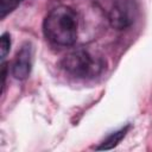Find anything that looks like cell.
Wrapping results in <instances>:
<instances>
[{"label": "cell", "instance_id": "6da1fadb", "mask_svg": "<svg viewBox=\"0 0 152 152\" xmlns=\"http://www.w3.org/2000/svg\"><path fill=\"white\" fill-rule=\"evenodd\" d=\"M43 31L46 39L56 45H72L77 38V15L70 7L58 6L46 15Z\"/></svg>", "mask_w": 152, "mask_h": 152}, {"label": "cell", "instance_id": "7a4b0ae2", "mask_svg": "<svg viewBox=\"0 0 152 152\" xmlns=\"http://www.w3.org/2000/svg\"><path fill=\"white\" fill-rule=\"evenodd\" d=\"M62 64L68 72L78 77H93L97 75L103 66L100 57H95L84 49L75 50L68 53L63 58Z\"/></svg>", "mask_w": 152, "mask_h": 152}, {"label": "cell", "instance_id": "3957f363", "mask_svg": "<svg viewBox=\"0 0 152 152\" xmlns=\"http://www.w3.org/2000/svg\"><path fill=\"white\" fill-rule=\"evenodd\" d=\"M133 7L128 2H118L112 7L109 21L114 28H126L133 23Z\"/></svg>", "mask_w": 152, "mask_h": 152}, {"label": "cell", "instance_id": "277c9868", "mask_svg": "<svg viewBox=\"0 0 152 152\" xmlns=\"http://www.w3.org/2000/svg\"><path fill=\"white\" fill-rule=\"evenodd\" d=\"M32 65V51L30 45L23 46V49L18 52L17 58L13 63V75L15 78L24 80L30 75Z\"/></svg>", "mask_w": 152, "mask_h": 152}, {"label": "cell", "instance_id": "5b68a950", "mask_svg": "<svg viewBox=\"0 0 152 152\" xmlns=\"http://www.w3.org/2000/svg\"><path fill=\"white\" fill-rule=\"evenodd\" d=\"M126 132H127V127H126V128H122V129H120V131H118V132H115V133H113V134H110V135L102 142V145L99 146L97 148H99V150L113 148L114 146H116V145L121 141V139L125 137Z\"/></svg>", "mask_w": 152, "mask_h": 152}, {"label": "cell", "instance_id": "8992f818", "mask_svg": "<svg viewBox=\"0 0 152 152\" xmlns=\"http://www.w3.org/2000/svg\"><path fill=\"white\" fill-rule=\"evenodd\" d=\"M23 0H1L0 4V17L4 18L8 12H11L13 8L17 7V5L19 2H21Z\"/></svg>", "mask_w": 152, "mask_h": 152}, {"label": "cell", "instance_id": "52a82bcc", "mask_svg": "<svg viewBox=\"0 0 152 152\" xmlns=\"http://www.w3.org/2000/svg\"><path fill=\"white\" fill-rule=\"evenodd\" d=\"M11 48V38L8 36V33H4L0 38V55L1 58H5L7 52L10 51Z\"/></svg>", "mask_w": 152, "mask_h": 152}]
</instances>
